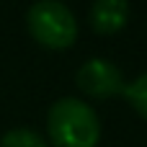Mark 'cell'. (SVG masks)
<instances>
[{
    "label": "cell",
    "mask_w": 147,
    "mask_h": 147,
    "mask_svg": "<svg viewBox=\"0 0 147 147\" xmlns=\"http://www.w3.org/2000/svg\"><path fill=\"white\" fill-rule=\"evenodd\" d=\"M26 26L31 36L47 49H67L78 39V21L65 3L39 0L26 13Z\"/></svg>",
    "instance_id": "2"
},
{
    "label": "cell",
    "mask_w": 147,
    "mask_h": 147,
    "mask_svg": "<svg viewBox=\"0 0 147 147\" xmlns=\"http://www.w3.org/2000/svg\"><path fill=\"white\" fill-rule=\"evenodd\" d=\"M129 3L127 0H98L90 5V26L98 34H116L129 21Z\"/></svg>",
    "instance_id": "4"
},
{
    "label": "cell",
    "mask_w": 147,
    "mask_h": 147,
    "mask_svg": "<svg viewBox=\"0 0 147 147\" xmlns=\"http://www.w3.org/2000/svg\"><path fill=\"white\" fill-rule=\"evenodd\" d=\"M47 132L54 147H96L101 140V121L90 103L67 96L52 103Z\"/></svg>",
    "instance_id": "1"
},
{
    "label": "cell",
    "mask_w": 147,
    "mask_h": 147,
    "mask_svg": "<svg viewBox=\"0 0 147 147\" xmlns=\"http://www.w3.org/2000/svg\"><path fill=\"white\" fill-rule=\"evenodd\" d=\"M75 80H78V88L90 98H111L124 90L121 70L103 57H93V59L83 62Z\"/></svg>",
    "instance_id": "3"
},
{
    "label": "cell",
    "mask_w": 147,
    "mask_h": 147,
    "mask_svg": "<svg viewBox=\"0 0 147 147\" xmlns=\"http://www.w3.org/2000/svg\"><path fill=\"white\" fill-rule=\"evenodd\" d=\"M0 147H49L47 140L31 129H10L3 134Z\"/></svg>",
    "instance_id": "6"
},
{
    "label": "cell",
    "mask_w": 147,
    "mask_h": 147,
    "mask_svg": "<svg viewBox=\"0 0 147 147\" xmlns=\"http://www.w3.org/2000/svg\"><path fill=\"white\" fill-rule=\"evenodd\" d=\"M121 96L127 98V103H129L142 119H147V72H142L140 78H134L132 83H124Z\"/></svg>",
    "instance_id": "5"
}]
</instances>
